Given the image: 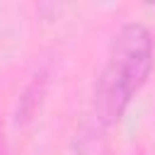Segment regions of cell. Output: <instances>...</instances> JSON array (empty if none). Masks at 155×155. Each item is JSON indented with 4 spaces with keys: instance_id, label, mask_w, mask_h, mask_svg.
Listing matches in <instances>:
<instances>
[{
    "instance_id": "obj_1",
    "label": "cell",
    "mask_w": 155,
    "mask_h": 155,
    "mask_svg": "<svg viewBox=\"0 0 155 155\" xmlns=\"http://www.w3.org/2000/svg\"><path fill=\"white\" fill-rule=\"evenodd\" d=\"M153 34L143 24L131 22L114 34L94 82V111L102 124L111 126L126 114L153 70Z\"/></svg>"
},
{
    "instance_id": "obj_2",
    "label": "cell",
    "mask_w": 155,
    "mask_h": 155,
    "mask_svg": "<svg viewBox=\"0 0 155 155\" xmlns=\"http://www.w3.org/2000/svg\"><path fill=\"white\" fill-rule=\"evenodd\" d=\"M0 155H5V145H2V126H0Z\"/></svg>"
}]
</instances>
